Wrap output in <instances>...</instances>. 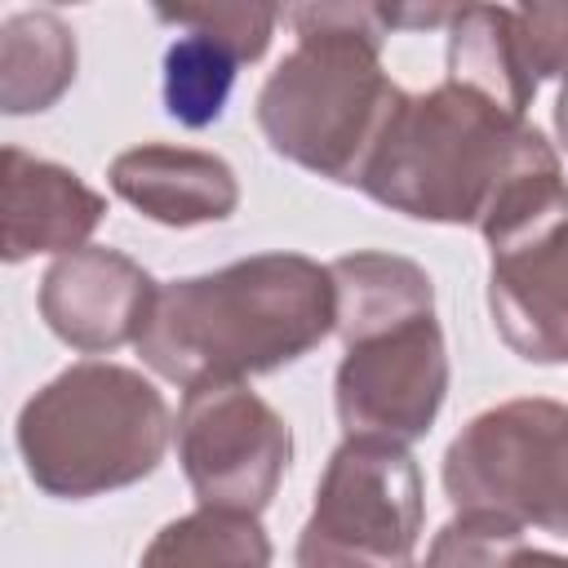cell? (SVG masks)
Returning a JSON list of instances; mask_svg holds the SVG:
<instances>
[{"label": "cell", "mask_w": 568, "mask_h": 568, "mask_svg": "<svg viewBox=\"0 0 568 568\" xmlns=\"http://www.w3.org/2000/svg\"><path fill=\"white\" fill-rule=\"evenodd\" d=\"M337 324L328 266L306 253H253L222 271L169 280L155 293L138 355L186 390L275 373Z\"/></svg>", "instance_id": "6da1fadb"}, {"label": "cell", "mask_w": 568, "mask_h": 568, "mask_svg": "<svg viewBox=\"0 0 568 568\" xmlns=\"http://www.w3.org/2000/svg\"><path fill=\"white\" fill-rule=\"evenodd\" d=\"M297 44L257 93V129L275 155L355 186L404 89L382 71L390 4H293Z\"/></svg>", "instance_id": "7a4b0ae2"}, {"label": "cell", "mask_w": 568, "mask_h": 568, "mask_svg": "<svg viewBox=\"0 0 568 568\" xmlns=\"http://www.w3.org/2000/svg\"><path fill=\"white\" fill-rule=\"evenodd\" d=\"M550 155L528 120L444 80L399 98L355 186L417 222L479 226L497 195Z\"/></svg>", "instance_id": "3957f363"}, {"label": "cell", "mask_w": 568, "mask_h": 568, "mask_svg": "<svg viewBox=\"0 0 568 568\" xmlns=\"http://www.w3.org/2000/svg\"><path fill=\"white\" fill-rule=\"evenodd\" d=\"M169 430V404L138 368L80 359L22 404L13 439L40 493L84 501L146 479Z\"/></svg>", "instance_id": "277c9868"}, {"label": "cell", "mask_w": 568, "mask_h": 568, "mask_svg": "<svg viewBox=\"0 0 568 568\" xmlns=\"http://www.w3.org/2000/svg\"><path fill=\"white\" fill-rule=\"evenodd\" d=\"M488 240V311L528 364L568 359V182L559 155L524 169L479 222Z\"/></svg>", "instance_id": "5b68a950"}, {"label": "cell", "mask_w": 568, "mask_h": 568, "mask_svg": "<svg viewBox=\"0 0 568 568\" xmlns=\"http://www.w3.org/2000/svg\"><path fill=\"white\" fill-rule=\"evenodd\" d=\"M444 493L457 510L568 537V404L506 399L470 417L444 453Z\"/></svg>", "instance_id": "8992f818"}, {"label": "cell", "mask_w": 568, "mask_h": 568, "mask_svg": "<svg viewBox=\"0 0 568 568\" xmlns=\"http://www.w3.org/2000/svg\"><path fill=\"white\" fill-rule=\"evenodd\" d=\"M417 537L422 470L413 453L390 439H342L297 532V568H417Z\"/></svg>", "instance_id": "52a82bcc"}, {"label": "cell", "mask_w": 568, "mask_h": 568, "mask_svg": "<svg viewBox=\"0 0 568 568\" xmlns=\"http://www.w3.org/2000/svg\"><path fill=\"white\" fill-rule=\"evenodd\" d=\"M333 404L346 439H422L448 395V346L435 311L386 320L342 337Z\"/></svg>", "instance_id": "ba28073f"}, {"label": "cell", "mask_w": 568, "mask_h": 568, "mask_svg": "<svg viewBox=\"0 0 568 568\" xmlns=\"http://www.w3.org/2000/svg\"><path fill=\"white\" fill-rule=\"evenodd\" d=\"M178 462L204 510L262 515L293 462V430L244 382L195 386L178 413Z\"/></svg>", "instance_id": "9c48e42d"}, {"label": "cell", "mask_w": 568, "mask_h": 568, "mask_svg": "<svg viewBox=\"0 0 568 568\" xmlns=\"http://www.w3.org/2000/svg\"><path fill=\"white\" fill-rule=\"evenodd\" d=\"M160 284L120 248L84 244L62 253L40 280V315L67 346L84 355L138 346Z\"/></svg>", "instance_id": "30bf717a"}, {"label": "cell", "mask_w": 568, "mask_h": 568, "mask_svg": "<svg viewBox=\"0 0 568 568\" xmlns=\"http://www.w3.org/2000/svg\"><path fill=\"white\" fill-rule=\"evenodd\" d=\"M4 262H27L36 253H75L98 231L106 200L84 186L71 169L40 160L22 146H4Z\"/></svg>", "instance_id": "8fae6325"}, {"label": "cell", "mask_w": 568, "mask_h": 568, "mask_svg": "<svg viewBox=\"0 0 568 568\" xmlns=\"http://www.w3.org/2000/svg\"><path fill=\"white\" fill-rule=\"evenodd\" d=\"M111 191L160 226L226 222L240 209L235 169L213 151L146 142L111 160Z\"/></svg>", "instance_id": "7c38bea8"}, {"label": "cell", "mask_w": 568, "mask_h": 568, "mask_svg": "<svg viewBox=\"0 0 568 568\" xmlns=\"http://www.w3.org/2000/svg\"><path fill=\"white\" fill-rule=\"evenodd\" d=\"M448 80L524 120V111L537 93V80L524 62L519 13L501 9V4H462V9H453Z\"/></svg>", "instance_id": "4fadbf2b"}, {"label": "cell", "mask_w": 568, "mask_h": 568, "mask_svg": "<svg viewBox=\"0 0 568 568\" xmlns=\"http://www.w3.org/2000/svg\"><path fill=\"white\" fill-rule=\"evenodd\" d=\"M75 80V36L49 9L9 13L0 27V111H49Z\"/></svg>", "instance_id": "5bb4252c"}, {"label": "cell", "mask_w": 568, "mask_h": 568, "mask_svg": "<svg viewBox=\"0 0 568 568\" xmlns=\"http://www.w3.org/2000/svg\"><path fill=\"white\" fill-rule=\"evenodd\" d=\"M328 275L337 293V324H333L337 337L386 324V320L435 311V284L413 257L359 248L328 262Z\"/></svg>", "instance_id": "9a60e30c"}, {"label": "cell", "mask_w": 568, "mask_h": 568, "mask_svg": "<svg viewBox=\"0 0 568 568\" xmlns=\"http://www.w3.org/2000/svg\"><path fill=\"white\" fill-rule=\"evenodd\" d=\"M138 568H271V537L257 515L231 510H191L169 519Z\"/></svg>", "instance_id": "2e32d148"}, {"label": "cell", "mask_w": 568, "mask_h": 568, "mask_svg": "<svg viewBox=\"0 0 568 568\" xmlns=\"http://www.w3.org/2000/svg\"><path fill=\"white\" fill-rule=\"evenodd\" d=\"M235 67L240 58L226 44H217L204 31H182L164 49V111L186 129H204L222 120L235 84Z\"/></svg>", "instance_id": "e0dca14e"}, {"label": "cell", "mask_w": 568, "mask_h": 568, "mask_svg": "<svg viewBox=\"0 0 568 568\" xmlns=\"http://www.w3.org/2000/svg\"><path fill=\"white\" fill-rule=\"evenodd\" d=\"M524 550V528L488 510H457L430 541L426 568H510Z\"/></svg>", "instance_id": "ac0fdd59"}, {"label": "cell", "mask_w": 568, "mask_h": 568, "mask_svg": "<svg viewBox=\"0 0 568 568\" xmlns=\"http://www.w3.org/2000/svg\"><path fill=\"white\" fill-rule=\"evenodd\" d=\"M160 22H173L182 31H204L217 44H226L240 62H257L271 44L275 4H257V0H240V4H182V9H155Z\"/></svg>", "instance_id": "d6986e66"}, {"label": "cell", "mask_w": 568, "mask_h": 568, "mask_svg": "<svg viewBox=\"0 0 568 568\" xmlns=\"http://www.w3.org/2000/svg\"><path fill=\"white\" fill-rule=\"evenodd\" d=\"M515 13L532 80H568V0H528Z\"/></svg>", "instance_id": "ffe728a7"}, {"label": "cell", "mask_w": 568, "mask_h": 568, "mask_svg": "<svg viewBox=\"0 0 568 568\" xmlns=\"http://www.w3.org/2000/svg\"><path fill=\"white\" fill-rule=\"evenodd\" d=\"M510 568H568V555H555V550H519Z\"/></svg>", "instance_id": "44dd1931"}, {"label": "cell", "mask_w": 568, "mask_h": 568, "mask_svg": "<svg viewBox=\"0 0 568 568\" xmlns=\"http://www.w3.org/2000/svg\"><path fill=\"white\" fill-rule=\"evenodd\" d=\"M555 133H559V142L568 146V80H564V89H559V98H555Z\"/></svg>", "instance_id": "7402d4cb"}]
</instances>
